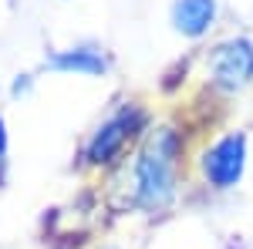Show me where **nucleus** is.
<instances>
[{"mask_svg": "<svg viewBox=\"0 0 253 249\" xmlns=\"http://www.w3.org/2000/svg\"><path fill=\"white\" fill-rule=\"evenodd\" d=\"M175 169H179V135L159 128L145 138L135 158V202L149 212L166 209L175 199Z\"/></svg>", "mask_w": 253, "mask_h": 249, "instance_id": "f257e3e1", "label": "nucleus"}, {"mask_svg": "<svg viewBox=\"0 0 253 249\" xmlns=\"http://www.w3.org/2000/svg\"><path fill=\"white\" fill-rule=\"evenodd\" d=\"M210 74L213 84L223 91H240L253 81V44L247 37L223 40L210 54Z\"/></svg>", "mask_w": 253, "mask_h": 249, "instance_id": "f03ea898", "label": "nucleus"}, {"mask_svg": "<svg viewBox=\"0 0 253 249\" xmlns=\"http://www.w3.org/2000/svg\"><path fill=\"white\" fill-rule=\"evenodd\" d=\"M247 169V135L230 132L203 155V172L216 189H233Z\"/></svg>", "mask_w": 253, "mask_h": 249, "instance_id": "7ed1b4c3", "label": "nucleus"}, {"mask_svg": "<svg viewBox=\"0 0 253 249\" xmlns=\"http://www.w3.org/2000/svg\"><path fill=\"white\" fill-rule=\"evenodd\" d=\"M142 125H145V111H138L135 105H125L118 115H112L95 135H91V142H88V162H95V165L112 162V158L122 152V145H125Z\"/></svg>", "mask_w": 253, "mask_h": 249, "instance_id": "20e7f679", "label": "nucleus"}, {"mask_svg": "<svg viewBox=\"0 0 253 249\" xmlns=\"http://www.w3.org/2000/svg\"><path fill=\"white\" fill-rule=\"evenodd\" d=\"M216 20V0H175L172 24L186 37H203Z\"/></svg>", "mask_w": 253, "mask_h": 249, "instance_id": "39448f33", "label": "nucleus"}, {"mask_svg": "<svg viewBox=\"0 0 253 249\" xmlns=\"http://www.w3.org/2000/svg\"><path fill=\"white\" fill-rule=\"evenodd\" d=\"M47 68L54 71H78V74H105L108 61L101 58V51L95 47H71V51H58L47 58Z\"/></svg>", "mask_w": 253, "mask_h": 249, "instance_id": "423d86ee", "label": "nucleus"}, {"mask_svg": "<svg viewBox=\"0 0 253 249\" xmlns=\"http://www.w3.org/2000/svg\"><path fill=\"white\" fill-rule=\"evenodd\" d=\"M7 152V132H3V118H0V158Z\"/></svg>", "mask_w": 253, "mask_h": 249, "instance_id": "0eeeda50", "label": "nucleus"}]
</instances>
